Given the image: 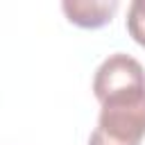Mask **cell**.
<instances>
[{
	"instance_id": "6da1fadb",
	"label": "cell",
	"mask_w": 145,
	"mask_h": 145,
	"mask_svg": "<svg viewBox=\"0 0 145 145\" xmlns=\"http://www.w3.org/2000/svg\"><path fill=\"white\" fill-rule=\"evenodd\" d=\"M93 95L104 104H136L145 100V70L125 52L109 54L95 70Z\"/></svg>"
},
{
	"instance_id": "7a4b0ae2",
	"label": "cell",
	"mask_w": 145,
	"mask_h": 145,
	"mask_svg": "<svg viewBox=\"0 0 145 145\" xmlns=\"http://www.w3.org/2000/svg\"><path fill=\"white\" fill-rule=\"evenodd\" d=\"M145 136V100L136 104H104L88 145H140Z\"/></svg>"
},
{
	"instance_id": "3957f363",
	"label": "cell",
	"mask_w": 145,
	"mask_h": 145,
	"mask_svg": "<svg viewBox=\"0 0 145 145\" xmlns=\"http://www.w3.org/2000/svg\"><path fill=\"white\" fill-rule=\"evenodd\" d=\"M118 0H66L61 9L66 18L84 29H97L111 23L113 14L118 11Z\"/></svg>"
},
{
	"instance_id": "277c9868",
	"label": "cell",
	"mask_w": 145,
	"mask_h": 145,
	"mask_svg": "<svg viewBox=\"0 0 145 145\" xmlns=\"http://www.w3.org/2000/svg\"><path fill=\"white\" fill-rule=\"evenodd\" d=\"M127 32L129 36L145 48V0H134L127 11Z\"/></svg>"
}]
</instances>
